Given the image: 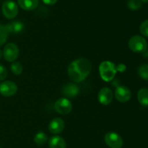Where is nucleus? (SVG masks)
Instances as JSON below:
<instances>
[{
	"label": "nucleus",
	"mask_w": 148,
	"mask_h": 148,
	"mask_svg": "<svg viewBox=\"0 0 148 148\" xmlns=\"http://www.w3.org/2000/svg\"><path fill=\"white\" fill-rule=\"evenodd\" d=\"M0 148H1V146H0Z\"/></svg>",
	"instance_id": "obj_29"
},
{
	"label": "nucleus",
	"mask_w": 148,
	"mask_h": 148,
	"mask_svg": "<svg viewBox=\"0 0 148 148\" xmlns=\"http://www.w3.org/2000/svg\"><path fill=\"white\" fill-rule=\"evenodd\" d=\"M18 4L23 10L30 11L36 9L38 6L39 0H18Z\"/></svg>",
	"instance_id": "obj_15"
},
{
	"label": "nucleus",
	"mask_w": 148,
	"mask_h": 148,
	"mask_svg": "<svg viewBox=\"0 0 148 148\" xmlns=\"http://www.w3.org/2000/svg\"><path fill=\"white\" fill-rule=\"evenodd\" d=\"M2 56H3V52H2V51H1V49H0V59H1Z\"/></svg>",
	"instance_id": "obj_27"
},
{
	"label": "nucleus",
	"mask_w": 148,
	"mask_h": 148,
	"mask_svg": "<svg viewBox=\"0 0 148 148\" xmlns=\"http://www.w3.org/2000/svg\"><path fill=\"white\" fill-rule=\"evenodd\" d=\"M8 32L6 30L5 26L0 24V46H2L7 40Z\"/></svg>",
	"instance_id": "obj_21"
},
{
	"label": "nucleus",
	"mask_w": 148,
	"mask_h": 148,
	"mask_svg": "<svg viewBox=\"0 0 148 148\" xmlns=\"http://www.w3.org/2000/svg\"><path fill=\"white\" fill-rule=\"evenodd\" d=\"M138 75L143 80L148 81V64H143L139 67Z\"/></svg>",
	"instance_id": "obj_18"
},
{
	"label": "nucleus",
	"mask_w": 148,
	"mask_h": 148,
	"mask_svg": "<svg viewBox=\"0 0 148 148\" xmlns=\"http://www.w3.org/2000/svg\"><path fill=\"white\" fill-rule=\"evenodd\" d=\"M49 146L50 148H66V144L62 136L56 135L49 139Z\"/></svg>",
	"instance_id": "obj_14"
},
{
	"label": "nucleus",
	"mask_w": 148,
	"mask_h": 148,
	"mask_svg": "<svg viewBox=\"0 0 148 148\" xmlns=\"http://www.w3.org/2000/svg\"><path fill=\"white\" fill-rule=\"evenodd\" d=\"M48 141V136L43 132L40 131L38 133H36L34 136V142L36 145H39V146H42L44 145L46 142Z\"/></svg>",
	"instance_id": "obj_17"
},
{
	"label": "nucleus",
	"mask_w": 148,
	"mask_h": 148,
	"mask_svg": "<svg viewBox=\"0 0 148 148\" xmlns=\"http://www.w3.org/2000/svg\"><path fill=\"white\" fill-rule=\"evenodd\" d=\"M143 57H144L145 58H147V59H148V49H147L145 52H143Z\"/></svg>",
	"instance_id": "obj_26"
},
{
	"label": "nucleus",
	"mask_w": 148,
	"mask_h": 148,
	"mask_svg": "<svg viewBox=\"0 0 148 148\" xmlns=\"http://www.w3.org/2000/svg\"><path fill=\"white\" fill-rule=\"evenodd\" d=\"M116 71H118V72L124 73V71H126V70H127V66H126V65H124V63H120L119 64V65H116Z\"/></svg>",
	"instance_id": "obj_24"
},
{
	"label": "nucleus",
	"mask_w": 148,
	"mask_h": 148,
	"mask_svg": "<svg viewBox=\"0 0 148 148\" xmlns=\"http://www.w3.org/2000/svg\"><path fill=\"white\" fill-rule=\"evenodd\" d=\"M2 13L7 19L11 20L16 17L18 14V7L14 1L7 0L2 4Z\"/></svg>",
	"instance_id": "obj_5"
},
{
	"label": "nucleus",
	"mask_w": 148,
	"mask_h": 148,
	"mask_svg": "<svg viewBox=\"0 0 148 148\" xmlns=\"http://www.w3.org/2000/svg\"><path fill=\"white\" fill-rule=\"evenodd\" d=\"M104 140L110 148H121L124 145L122 137L119 133L114 131H110L106 133Z\"/></svg>",
	"instance_id": "obj_4"
},
{
	"label": "nucleus",
	"mask_w": 148,
	"mask_h": 148,
	"mask_svg": "<svg viewBox=\"0 0 148 148\" xmlns=\"http://www.w3.org/2000/svg\"><path fill=\"white\" fill-rule=\"evenodd\" d=\"M141 1L144 3H148V0H141Z\"/></svg>",
	"instance_id": "obj_28"
},
{
	"label": "nucleus",
	"mask_w": 148,
	"mask_h": 148,
	"mask_svg": "<svg viewBox=\"0 0 148 148\" xmlns=\"http://www.w3.org/2000/svg\"><path fill=\"white\" fill-rule=\"evenodd\" d=\"M140 31L144 36L148 37V20H145L140 26Z\"/></svg>",
	"instance_id": "obj_22"
},
{
	"label": "nucleus",
	"mask_w": 148,
	"mask_h": 148,
	"mask_svg": "<svg viewBox=\"0 0 148 148\" xmlns=\"http://www.w3.org/2000/svg\"><path fill=\"white\" fill-rule=\"evenodd\" d=\"M11 71L14 75H20V74L23 73V65H21V63H20L19 62H17V61H14L12 62V63L11 64Z\"/></svg>",
	"instance_id": "obj_19"
},
{
	"label": "nucleus",
	"mask_w": 148,
	"mask_h": 148,
	"mask_svg": "<svg viewBox=\"0 0 148 148\" xmlns=\"http://www.w3.org/2000/svg\"><path fill=\"white\" fill-rule=\"evenodd\" d=\"M43 2L45 4H47V5H53V4H56L58 0H42Z\"/></svg>",
	"instance_id": "obj_25"
},
{
	"label": "nucleus",
	"mask_w": 148,
	"mask_h": 148,
	"mask_svg": "<svg viewBox=\"0 0 148 148\" xmlns=\"http://www.w3.org/2000/svg\"><path fill=\"white\" fill-rule=\"evenodd\" d=\"M137 100L139 103L144 107L148 106V89H140L137 93Z\"/></svg>",
	"instance_id": "obj_16"
},
{
	"label": "nucleus",
	"mask_w": 148,
	"mask_h": 148,
	"mask_svg": "<svg viewBox=\"0 0 148 148\" xmlns=\"http://www.w3.org/2000/svg\"><path fill=\"white\" fill-rule=\"evenodd\" d=\"M114 99V93L111 89L103 87L101 89L98 94V100L101 104L108 105L111 104Z\"/></svg>",
	"instance_id": "obj_10"
},
{
	"label": "nucleus",
	"mask_w": 148,
	"mask_h": 148,
	"mask_svg": "<svg viewBox=\"0 0 148 148\" xmlns=\"http://www.w3.org/2000/svg\"><path fill=\"white\" fill-rule=\"evenodd\" d=\"M62 93L65 97L67 98H74L77 97L79 93V88L77 84L74 83H69L64 86L62 88Z\"/></svg>",
	"instance_id": "obj_12"
},
{
	"label": "nucleus",
	"mask_w": 148,
	"mask_h": 148,
	"mask_svg": "<svg viewBox=\"0 0 148 148\" xmlns=\"http://www.w3.org/2000/svg\"><path fill=\"white\" fill-rule=\"evenodd\" d=\"M127 7L130 10L133 11L138 10L142 7L141 0H129L127 1Z\"/></svg>",
	"instance_id": "obj_20"
},
{
	"label": "nucleus",
	"mask_w": 148,
	"mask_h": 148,
	"mask_svg": "<svg viewBox=\"0 0 148 148\" xmlns=\"http://www.w3.org/2000/svg\"><path fill=\"white\" fill-rule=\"evenodd\" d=\"M19 55V48L15 44H7L3 50V56L8 62H14Z\"/></svg>",
	"instance_id": "obj_7"
},
{
	"label": "nucleus",
	"mask_w": 148,
	"mask_h": 148,
	"mask_svg": "<svg viewBox=\"0 0 148 148\" xmlns=\"http://www.w3.org/2000/svg\"><path fill=\"white\" fill-rule=\"evenodd\" d=\"M114 96L115 98L120 102H127L131 99L132 93L128 87L119 85L116 89Z\"/></svg>",
	"instance_id": "obj_9"
},
{
	"label": "nucleus",
	"mask_w": 148,
	"mask_h": 148,
	"mask_svg": "<svg viewBox=\"0 0 148 148\" xmlns=\"http://www.w3.org/2000/svg\"><path fill=\"white\" fill-rule=\"evenodd\" d=\"M5 28L8 33L18 34L24 30L25 26L20 20H14L6 25Z\"/></svg>",
	"instance_id": "obj_13"
},
{
	"label": "nucleus",
	"mask_w": 148,
	"mask_h": 148,
	"mask_svg": "<svg viewBox=\"0 0 148 148\" xmlns=\"http://www.w3.org/2000/svg\"><path fill=\"white\" fill-rule=\"evenodd\" d=\"M18 88L17 84L11 81H4L0 84V94L6 97L14 96Z\"/></svg>",
	"instance_id": "obj_8"
},
{
	"label": "nucleus",
	"mask_w": 148,
	"mask_h": 148,
	"mask_svg": "<svg viewBox=\"0 0 148 148\" xmlns=\"http://www.w3.org/2000/svg\"><path fill=\"white\" fill-rule=\"evenodd\" d=\"M7 70L4 65L0 64V81H3L7 76Z\"/></svg>",
	"instance_id": "obj_23"
},
{
	"label": "nucleus",
	"mask_w": 148,
	"mask_h": 148,
	"mask_svg": "<svg viewBox=\"0 0 148 148\" xmlns=\"http://www.w3.org/2000/svg\"><path fill=\"white\" fill-rule=\"evenodd\" d=\"M129 47L132 52L136 53H143L147 49V42L143 36L135 35L130 38L129 41Z\"/></svg>",
	"instance_id": "obj_3"
},
{
	"label": "nucleus",
	"mask_w": 148,
	"mask_h": 148,
	"mask_svg": "<svg viewBox=\"0 0 148 148\" xmlns=\"http://www.w3.org/2000/svg\"><path fill=\"white\" fill-rule=\"evenodd\" d=\"M92 71L90 61L85 57H80L72 61L67 68L68 75L72 81L80 83L89 75Z\"/></svg>",
	"instance_id": "obj_1"
},
{
	"label": "nucleus",
	"mask_w": 148,
	"mask_h": 148,
	"mask_svg": "<svg viewBox=\"0 0 148 148\" xmlns=\"http://www.w3.org/2000/svg\"><path fill=\"white\" fill-rule=\"evenodd\" d=\"M65 127L64 121L60 118L52 119L49 124V130L53 134H58L63 131Z\"/></svg>",
	"instance_id": "obj_11"
},
{
	"label": "nucleus",
	"mask_w": 148,
	"mask_h": 148,
	"mask_svg": "<svg viewBox=\"0 0 148 148\" xmlns=\"http://www.w3.org/2000/svg\"><path fill=\"white\" fill-rule=\"evenodd\" d=\"M54 109L59 114L67 115L72 110V104L68 98L62 97L55 102Z\"/></svg>",
	"instance_id": "obj_6"
},
{
	"label": "nucleus",
	"mask_w": 148,
	"mask_h": 148,
	"mask_svg": "<svg viewBox=\"0 0 148 148\" xmlns=\"http://www.w3.org/2000/svg\"><path fill=\"white\" fill-rule=\"evenodd\" d=\"M116 65L111 61L106 60L101 62L99 65V73L101 78L108 82L114 80L116 73Z\"/></svg>",
	"instance_id": "obj_2"
}]
</instances>
